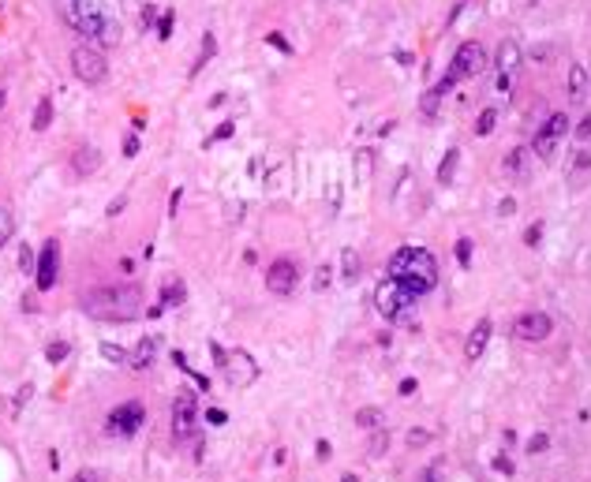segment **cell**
Segmentation results:
<instances>
[{
	"label": "cell",
	"mask_w": 591,
	"mask_h": 482,
	"mask_svg": "<svg viewBox=\"0 0 591 482\" xmlns=\"http://www.w3.org/2000/svg\"><path fill=\"white\" fill-rule=\"evenodd\" d=\"M397 393H401V396H415V393H419V382H415V378H404V382L397 385Z\"/></svg>",
	"instance_id": "obj_45"
},
{
	"label": "cell",
	"mask_w": 591,
	"mask_h": 482,
	"mask_svg": "<svg viewBox=\"0 0 591 482\" xmlns=\"http://www.w3.org/2000/svg\"><path fill=\"white\" fill-rule=\"evenodd\" d=\"M300 262L296 258H273L270 266H266V292L273 295H292L296 284H300Z\"/></svg>",
	"instance_id": "obj_10"
},
{
	"label": "cell",
	"mask_w": 591,
	"mask_h": 482,
	"mask_svg": "<svg viewBox=\"0 0 591 482\" xmlns=\"http://www.w3.org/2000/svg\"><path fill=\"white\" fill-rule=\"evenodd\" d=\"M143 26H146V30H150V26H158V8H154V4L143 8Z\"/></svg>",
	"instance_id": "obj_46"
},
{
	"label": "cell",
	"mask_w": 591,
	"mask_h": 482,
	"mask_svg": "<svg viewBox=\"0 0 591 482\" xmlns=\"http://www.w3.org/2000/svg\"><path fill=\"white\" fill-rule=\"evenodd\" d=\"M131 131H135V135H138V131H146V120H143V116H135V120H131Z\"/></svg>",
	"instance_id": "obj_56"
},
{
	"label": "cell",
	"mask_w": 591,
	"mask_h": 482,
	"mask_svg": "<svg viewBox=\"0 0 591 482\" xmlns=\"http://www.w3.org/2000/svg\"><path fill=\"white\" fill-rule=\"evenodd\" d=\"M172 363H176V367L183 370V374L195 378V385H199V389H210V378H206V374H195V370L188 367V359H183V351H172Z\"/></svg>",
	"instance_id": "obj_32"
},
{
	"label": "cell",
	"mask_w": 591,
	"mask_h": 482,
	"mask_svg": "<svg viewBox=\"0 0 591 482\" xmlns=\"http://www.w3.org/2000/svg\"><path fill=\"white\" fill-rule=\"evenodd\" d=\"M528 157H531V150H524V146H516V150H509V154H505V161H502V172L509 176V180H520V176H524V169H528Z\"/></svg>",
	"instance_id": "obj_18"
},
{
	"label": "cell",
	"mask_w": 591,
	"mask_h": 482,
	"mask_svg": "<svg viewBox=\"0 0 591 482\" xmlns=\"http://www.w3.org/2000/svg\"><path fill=\"white\" fill-rule=\"evenodd\" d=\"M547 445H550L547 434H531V438H528V452H531V456H539V452H547Z\"/></svg>",
	"instance_id": "obj_41"
},
{
	"label": "cell",
	"mask_w": 591,
	"mask_h": 482,
	"mask_svg": "<svg viewBox=\"0 0 591 482\" xmlns=\"http://www.w3.org/2000/svg\"><path fill=\"white\" fill-rule=\"evenodd\" d=\"M98 165H101V157H98L94 146H87V150H75V154H71V172H75V176L98 172Z\"/></svg>",
	"instance_id": "obj_19"
},
{
	"label": "cell",
	"mask_w": 591,
	"mask_h": 482,
	"mask_svg": "<svg viewBox=\"0 0 591 482\" xmlns=\"http://www.w3.org/2000/svg\"><path fill=\"white\" fill-rule=\"evenodd\" d=\"M57 277H60V243L57 239H45L38 251V270H34L38 292H53L57 288Z\"/></svg>",
	"instance_id": "obj_12"
},
{
	"label": "cell",
	"mask_w": 591,
	"mask_h": 482,
	"mask_svg": "<svg viewBox=\"0 0 591 482\" xmlns=\"http://www.w3.org/2000/svg\"><path fill=\"white\" fill-rule=\"evenodd\" d=\"M584 90H588V71H584V64H572L569 68V98L584 101Z\"/></svg>",
	"instance_id": "obj_23"
},
{
	"label": "cell",
	"mask_w": 591,
	"mask_h": 482,
	"mask_svg": "<svg viewBox=\"0 0 591 482\" xmlns=\"http://www.w3.org/2000/svg\"><path fill=\"white\" fill-rule=\"evenodd\" d=\"M315 452H318V460H329V456H334V445H329L326 438H322V441L315 445Z\"/></svg>",
	"instance_id": "obj_49"
},
{
	"label": "cell",
	"mask_w": 591,
	"mask_h": 482,
	"mask_svg": "<svg viewBox=\"0 0 591 482\" xmlns=\"http://www.w3.org/2000/svg\"><path fill=\"white\" fill-rule=\"evenodd\" d=\"M457 165H460V150H449L446 157H442V165H438V183L442 187H449V183L457 180Z\"/></svg>",
	"instance_id": "obj_24"
},
{
	"label": "cell",
	"mask_w": 591,
	"mask_h": 482,
	"mask_svg": "<svg viewBox=\"0 0 591 482\" xmlns=\"http://www.w3.org/2000/svg\"><path fill=\"white\" fill-rule=\"evenodd\" d=\"M138 146H143V142H138V135L131 131V135L124 138V157H138Z\"/></svg>",
	"instance_id": "obj_44"
},
{
	"label": "cell",
	"mask_w": 591,
	"mask_h": 482,
	"mask_svg": "<svg viewBox=\"0 0 591 482\" xmlns=\"http://www.w3.org/2000/svg\"><path fill=\"white\" fill-rule=\"evenodd\" d=\"M195 411H199V400L191 389H180L176 400H172V438L183 441L191 430H195Z\"/></svg>",
	"instance_id": "obj_13"
},
{
	"label": "cell",
	"mask_w": 591,
	"mask_h": 482,
	"mask_svg": "<svg viewBox=\"0 0 591 482\" xmlns=\"http://www.w3.org/2000/svg\"><path fill=\"white\" fill-rule=\"evenodd\" d=\"M57 12L71 30L82 34L87 41L101 45V49L120 41V23L105 12L101 0H57Z\"/></svg>",
	"instance_id": "obj_1"
},
{
	"label": "cell",
	"mask_w": 591,
	"mask_h": 482,
	"mask_svg": "<svg viewBox=\"0 0 591 482\" xmlns=\"http://www.w3.org/2000/svg\"><path fill=\"white\" fill-rule=\"evenodd\" d=\"M393 281H401L415 299L438 288V258H434L427 247H401L393 258H390V273Z\"/></svg>",
	"instance_id": "obj_3"
},
{
	"label": "cell",
	"mask_w": 591,
	"mask_h": 482,
	"mask_svg": "<svg viewBox=\"0 0 591 482\" xmlns=\"http://www.w3.org/2000/svg\"><path fill=\"white\" fill-rule=\"evenodd\" d=\"M498 71H502V75H513L516 68H520V45H516L513 38H505L502 45H498Z\"/></svg>",
	"instance_id": "obj_16"
},
{
	"label": "cell",
	"mask_w": 591,
	"mask_h": 482,
	"mask_svg": "<svg viewBox=\"0 0 591 482\" xmlns=\"http://www.w3.org/2000/svg\"><path fill=\"white\" fill-rule=\"evenodd\" d=\"M143 423H146V407L138 400H127V404H120V407L109 411L105 430L113 434V438H131V434H138V426H143Z\"/></svg>",
	"instance_id": "obj_11"
},
{
	"label": "cell",
	"mask_w": 591,
	"mask_h": 482,
	"mask_svg": "<svg viewBox=\"0 0 591 482\" xmlns=\"http://www.w3.org/2000/svg\"><path fill=\"white\" fill-rule=\"evenodd\" d=\"M183 299H188V284L176 277V281H169L161 288V299L158 303H161V310H165V307H183Z\"/></svg>",
	"instance_id": "obj_21"
},
{
	"label": "cell",
	"mask_w": 591,
	"mask_h": 482,
	"mask_svg": "<svg viewBox=\"0 0 591 482\" xmlns=\"http://www.w3.org/2000/svg\"><path fill=\"white\" fill-rule=\"evenodd\" d=\"M19 270L23 273H34V270H38V258H34V251H30V247H19Z\"/></svg>",
	"instance_id": "obj_39"
},
{
	"label": "cell",
	"mask_w": 591,
	"mask_h": 482,
	"mask_svg": "<svg viewBox=\"0 0 591 482\" xmlns=\"http://www.w3.org/2000/svg\"><path fill=\"white\" fill-rule=\"evenodd\" d=\"M266 45H273L277 53H284V57H292V45H289V38H284L281 30H270V34H266Z\"/></svg>",
	"instance_id": "obj_36"
},
{
	"label": "cell",
	"mask_w": 591,
	"mask_h": 482,
	"mask_svg": "<svg viewBox=\"0 0 591 482\" xmlns=\"http://www.w3.org/2000/svg\"><path fill=\"white\" fill-rule=\"evenodd\" d=\"M68 355H71V344H68V340H53V344L45 348V363H53V367L64 363Z\"/></svg>",
	"instance_id": "obj_29"
},
{
	"label": "cell",
	"mask_w": 591,
	"mask_h": 482,
	"mask_svg": "<svg viewBox=\"0 0 591 482\" xmlns=\"http://www.w3.org/2000/svg\"><path fill=\"white\" fill-rule=\"evenodd\" d=\"M329 273H334V270H329V266H322V270H318V277H315V288L322 292V288H326V284H329Z\"/></svg>",
	"instance_id": "obj_50"
},
{
	"label": "cell",
	"mask_w": 591,
	"mask_h": 482,
	"mask_svg": "<svg viewBox=\"0 0 591 482\" xmlns=\"http://www.w3.org/2000/svg\"><path fill=\"white\" fill-rule=\"evenodd\" d=\"M101 355H105L109 363H127V348H116V344H109V340L101 344Z\"/></svg>",
	"instance_id": "obj_38"
},
{
	"label": "cell",
	"mask_w": 591,
	"mask_h": 482,
	"mask_svg": "<svg viewBox=\"0 0 591 482\" xmlns=\"http://www.w3.org/2000/svg\"><path fill=\"white\" fill-rule=\"evenodd\" d=\"M569 135V116L565 113H550L547 120L539 124V131L531 138V154L543 157V161H550L554 150H558V142Z\"/></svg>",
	"instance_id": "obj_7"
},
{
	"label": "cell",
	"mask_w": 591,
	"mask_h": 482,
	"mask_svg": "<svg viewBox=\"0 0 591 482\" xmlns=\"http://www.w3.org/2000/svg\"><path fill=\"white\" fill-rule=\"evenodd\" d=\"M4 101H8V98H4V90H0V109H4Z\"/></svg>",
	"instance_id": "obj_57"
},
{
	"label": "cell",
	"mask_w": 591,
	"mask_h": 482,
	"mask_svg": "<svg viewBox=\"0 0 591 482\" xmlns=\"http://www.w3.org/2000/svg\"><path fill=\"white\" fill-rule=\"evenodd\" d=\"M374 307H378V314H382L385 322H401V318H408V310L415 307V295L404 288L401 281L382 277L378 288H374Z\"/></svg>",
	"instance_id": "obj_5"
},
{
	"label": "cell",
	"mask_w": 591,
	"mask_h": 482,
	"mask_svg": "<svg viewBox=\"0 0 591 482\" xmlns=\"http://www.w3.org/2000/svg\"><path fill=\"white\" fill-rule=\"evenodd\" d=\"M356 426H359V430H382V426H385V411H382V407H359V411H356Z\"/></svg>",
	"instance_id": "obj_22"
},
{
	"label": "cell",
	"mask_w": 591,
	"mask_h": 482,
	"mask_svg": "<svg viewBox=\"0 0 591 482\" xmlns=\"http://www.w3.org/2000/svg\"><path fill=\"white\" fill-rule=\"evenodd\" d=\"M453 86H457L453 79H449V75H442V79H438V82H434V86L427 90V94H423V101H419V113H423V116H438L442 101H446L449 94H453Z\"/></svg>",
	"instance_id": "obj_15"
},
{
	"label": "cell",
	"mask_w": 591,
	"mask_h": 482,
	"mask_svg": "<svg viewBox=\"0 0 591 482\" xmlns=\"http://www.w3.org/2000/svg\"><path fill=\"white\" fill-rule=\"evenodd\" d=\"M385 449H390V434H385V426H382V430H371V445H367V452L378 460V456H385Z\"/></svg>",
	"instance_id": "obj_30"
},
{
	"label": "cell",
	"mask_w": 591,
	"mask_h": 482,
	"mask_svg": "<svg viewBox=\"0 0 591 482\" xmlns=\"http://www.w3.org/2000/svg\"><path fill=\"white\" fill-rule=\"evenodd\" d=\"M71 482H98L94 471H79V475H71Z\"/></svg>",
	"instance_id": "obj_55"
},
{
	"label": "cell",
	"mask_w": 591,
	"mask_h": 482,
	"mask_svg": "<svg viewBox=\"0 0 591 482\" xmlns=\"http://www.w3.org/2000/svg\"><path fill=\"white\" fill-rule=\"evenodd\" d=\"M494 124H498V113H494V109H483V113H479V120H475V135L487 138V135L494 131Z\"/></svg>",
	"instance_id": "obj_31"
},
{
	"label": "cell",
	"mask_w": 591,
	"mask_h": 482,
	"mask_svg": "<svg viewBox=\"0 0 591 482\" xmlns=\"http://www.w3.org/2000/svg\"><path fill=\"white\" fill-rule=\"evenodd\" d=\"M371 169H374V150H367V146H363V150H356V180L367 183V180H371Z\"/></svg>",
	"instance_id": "obj_26"
},
{
	"label": "cell",
	"mask_w": 591,
	"mask_h": 482,
	"mask_svg": "<svg viewBox=\"0 0 591 482\" xmlns=\"http://www.w3.org/2000/svg\"><path fill=\"white\" fill-rule=\"evenodd\" d=\"M154 351H158L154 337H143L131 351H127V367H131V370H146V367L154 363Z\"/></svg>",
	"instance_id": "obj_17"
},
{
	"label": "cell",
	"mask_w": 591,
	"mask_h": 482,
	"mask_svg": "<svg viewBox=\"0 0 591 482\" xmlns=\"http://www.w3.org/2000/svg\"><path fill=\"white\" fill-rule=\"evenodd\" d=\"M513 210H516L513 198H502V202H498V213H502V217H513Z\"/></svg>",
	"instance_id": "obj_52"
},
{
	"label": "cell",
	"mask_w": 591,
	"mask_h": 482,
	"mask_svg": "<svg viewBox=\"0 0 591 482\" xmlns=\"http://www.w3.org/2000/svg\"><path fill=\"white\" fill-rule=\"evenodd\" d=\"M513 90V75H502V71H498V94H509Z\"/></svg>",
	"instance_id": "obj_51"
},
{
	"label": "cell",
	"mask_w": 591,
	"mask_h": 482,
	"mask_svg": "<svg viewBox=\"0 0 591 482\" xmlns=\"http://www.w3.org/2000/svg\"><path fill=\"white\" fill-rule=\"evenodd\" d=\"M479 71H487V49H483L479 41H464V45H460V49L453 53V64H449L446 75L453 79V82H460V79L479 75Z\"/></svg>",
	"instance_id": "obj_9"
},
{
	"label": "cell",
	"mask_w": 591,
	"mask_h": 482,
	"mask_svg": "<svg viewBox=\"0 0 591 482\" xmlns=\"http://www.w3.org/2000/svg\"><path fill=\"white\" fill-rule=\"evenodd\" d=\"M233 135H236V120H225V124H221L217 131L210 135V138H206V142H202V146H206V150H210V146H214V142H225V138H233Z\"/></svg>",
	"instance_id": "obj_33"
},
{
	"label": "cell",
	"mask_w": 591,
	"mask_h": 482,
	"mask_svg": "<svg viewBox=\"0 0 591 482\" xmlns=\"http://www.w3.org/2000/svg\"><path fill=\"white\" fill-rule=\"evenodd\" d=\"M576 138H580V142H588V138H591V113H588L584 120H580V127H576Z\"/></svg>",
	"instance_id": "obj_48"
},
{
	"label": "cell",
	"mask_w": 591,
	"mask_h": 482,
	"mask_svg": "<svg viewBox=\"0 0 591 482\" xmlns=\"http://www.w3.org/2000/svg\"><path fill=\"white\" fill-rule=\"evenodd\" d=\"M524 243H528L531 251L543 243V221H535V225H528V232H524Z\"/></svg>",
	"instance_id": "obj_40"
},
{
	"label": "cell",
	"mask_w": 591,
	"mask_h": 482,
	"mask_svg": "<svg viewBox=\"0 0 591 482\" xmlns=\"http://www.w3.org/2000/svg\"><path fill=\"white\" fill-rule=\"evenodd\" d=\"M206 423H210V426H225L228 415L221 411V407H206Z\"/></svg>",
	"instance_id": "obj_43"
},
{
	"label": "cell",
	"mask_w": 591,
	"mask_h": 482,
	"mask_svg": "<svg viewBox=\"0 0 591 482\" xmlns=\"http://www.w3.org/2000/svg\"><path fill=\"white\" fill-rule=\"evenodd\" d=\"M79 307L98 322H131L143 314V292L135 284H101L79 295Z\"/></svg>",
	"instance_id": "obj_2"
},
{
	"label": "cell",
	"mask_w": 591,
	"mask_h": 482,
	"mask_svg": "<svg viewBox=\"0 0 591 482\" xmlns=\"http://www.w3.org/2000/svg\"><path fill=\"white\" fill-rule=\"evenodd\" d=\"M340 277H345V281H356L359 277V254L352 251V247H345V251H340Z\"/></svg>",
	"instance_id": "obj_28"
},
{
	"label": "cell",
	"mask_w": 591,
	"mask_h": 482,
	"mask_svg": "<svg viewBox=\"0 0 591 482\" xmlns=\"http://www.w3.org/2000/svg\"><path fill=\"white\" fill-rule=\"evenodd\" d=\"M124 206H127V198H113V202H109V210H105V217H116Z\"/></svg>",
	"instance_id": "obj_54"
},
{
	"label": "cell",
	"mask_w": 591,
	"mask_h": 482,
	"mask_svg": "<svg viewBox=\"0 0 591 482\" xmlns=\"http://www.w3.org/2000/svg\"><path fill=\"white\" fill-rule=\"evenodd\" d=\"M71 75H75L79 82H87V86H98V82L109 75L105 49L94 45V41H79L75 49H71Z\"/></svg>",
	"instance_id": "obj_6"
},
{
	"label": "cell",
	"mask_w": 591,
	"mask_h": 482,
	"mask_svg": "<svg viewBox=\"0 0 591 482\" xmlns=\"http://www.w3.org/2000/svg\"><path fill=\"white\" fill-rule=\"evenodd\" d=\"M438 479H442V463H430V467H423L412 482H438Z\"/></svg>",
	"instance_id": "obj_42"
},
{
	"label": "cell",
	"mask_w": 591,
	"mask_h": 482,
	"mask_svg": "<svg viewBox=\"0 0 591 482\" xmlns=\"http://www.w3.org/2000/svg\"><path fill=\"white\" fill-rule=\"evenodd\" d=\"M494 471H502V475H513L516 467H513V460H509V456H494Z\"/></svg>",
	"instance_id": "obj_47"
},
{
	"label": "cell",
	"mask_w": 591,
	"mask_h": 482,
	"mask_svg": "<svg viewBox=\"0 0 591 482\" xmlns=\"http://www.w3.org/2000/svg\"><path fill=\"white\" fill-rule=\"evenodd\" d=\"M509 333L520 340V344H543V340L554 333V322H550L547 310H524V314H516V318H513Z\"/></svg>",
	"instance_id": "obj_8"
},
{
	"label": "cell",
	"mask_w": 591,
	"mask_h": 482,
	"mask_svg": "<svg viewBox=\"0 0 591 482\" xmlns=\"http://www.w3.org/2000/svg\"><path fill=\"white\" fill-rule=\"evenodd\" d=\"M472 239H468V236H460L457 239V262H460V270H468V266H472Z\"/></svg>",
	"instance_id": "obj_34"
},
{
	"label": "cell",
	"mask_w": 591,
	"mask_h": 482,
	"mask_svg": "<svg viewBox=\"0 0 591 482\" xmlns=\"http://www.w3.org/2000/svg\"><path fill=\"white\" fill-rule=\"evenodd\" d=\"M491 333H494L491 318H479L475 322V329L468 333V340H464V359H468V363H479V359H483L487 344H491Z\"/></svg>",
	"instance_id": "obj_14"
},
{
	"label": "cell",
	"mask_w": 591,
	"mask_h": 482,
	"mask_svg": "<svg viewBox=\"0 0 591 482\" xmlns=\"http://www.w3.org/2000/svg\"><path fill=\"white\" fill-rule=\"evenodd\" d=\"M12 236H15V217H12L8 206H0V251L12 243Z\"/></svg>",
	"instance_id": "obj_27"
},
{
	"label": "cell",
	"mask_w": 591,
	"mask_h": 482,
	"mask_svg": "<svg viewBox=\"0 0 591 482\" xmlns=\"http://www.w3.org/2000/svg\"><path fill=\"white\" fill-rule=\"evenodd\" d=\"M172 26H176V12H161V15H158V38H161V41L172 38Z\"/></svg>",
	"instance_id": "obj_35"
},
{
	"label": "cell",
	"mask_w": 591,
	"mask_h": 482,
	"mask_svg": "<svg viewBox=\"0 0 591 482\" xmlns=\"http://www.w3.org/2000/svg\"><path fill=\"white\" fill-rule=\"evenodd\" d=\"M180 198H183V191H180V187L169 194V213H172V217H176V210H180Z\"/></svg>",
	"instance_id": "obj_53"
},
{
	"label": "cell",
	"mask_w": 591,
	"mask_h": 482,
	"mask_svg": "<svg viewBox=\"0 0 591 482\" xmlns=\"http://www.w3.org/2000/svg\"><path fill=\"white\" fill-rule=\"evenodd\" d=\"M210 351H214V363H217V370L225 374V382L233 385V389H247V385H255L258 382V363L251 355H247L244 348H221V344H210Z\"/></svg>",
	"instance_id": "obj_4"
},
{
	"label": "cell",
	"mask_w": 591,
	"mask_h": 482,
	"mask_svg": "<svg viewBox=\"0 0 591 482\" xmlns=\"http://www.w3.org/2000/svg\"><path fill=\"white\" fill-rule=\"evenodd\" d=\"M404 441H408L412 449H423V445L434 441V434H430V430H408V434H404Z\"/></svg>",
	"instance_id": "obj_37"
},
{
	"label": "cell",
	"mask_w": 591,
	"mask_h": 482,
	"mask_svg": "<svg viewBox=\"0 0 591 482\" xmlns=\"http://www.w3.org/2000/svg\"><path fill=\"white\" fill-rule=\"evenodd\" d=\"M214 57H217V38L206 30V34H202V41H199V57H195V64H191V79H195Z\"/></svg>",
	"instance_id": "obj_20"
},
{
	"label": "cell",
	"mask_w": 591,
	"mask_h": 482,
	"mask_svg": "<svg viewBox=\"0 0 591 482\" xmlns=\"http://www.w3.org/2000/svg\"><path fill=\"white\" fill-rule=\"evenodd\" d=\"M49 124H53V98H42L38 101V109H34V131H49Z\"/></svg>",
	"instance_id": "obj_25"
}]
</instances>
